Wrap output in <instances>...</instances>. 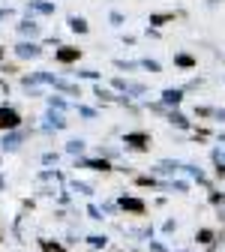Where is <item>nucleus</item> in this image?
Segmentation results:
<instances>
[{
    "label": "nucleus",
    "instance_id": "nucleus-1",
    "mask_svg": "<svg viewBox=\"0 0 225 252\" xmlns=\"http://www.w3.org/2000/svg\"><path fill=\"white\" fill-rule=\"evenodd\" d=\"M0 126H15V114L12 111H0Z\"/></svg>",
    "mask_w": 225,
    "mask_h": 252
}]
</instances>
